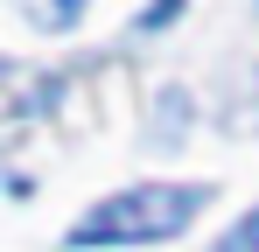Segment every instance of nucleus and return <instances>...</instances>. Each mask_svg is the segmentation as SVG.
I'll use <instances>...</instances> for the list:
<instances>
[{
  "instance_id": "nucleus-1",
  "label": "nucleus",
  "mask_w": 259,
  "mask_h": 252,
  "mask_svg": "<svg viewBox=\"0 0 259 252\" xmlns=\"http://www.w3.org/2000/svg\"><path fill=\"white\" fill-rule=\"evenodd\" d=\"M196 210H203L196 182H147V189H126V196H105L98 210H84L70 224V245H154V238L189 231Z\"/></svg>"
},
{
  "instance_id": "nucleus-2",
  "label": "nucleus",
  "mask_w": 259,
  "mask_h": 252,
  "mask_svg": "<svg viewBox=\"0 0 259 252\" xmlns=\"http://www.w3.org/2000/svg\"><path fill=\"white\" fill-rule=\"evenodd\" d=\"M210 252H259V210H245V217H238V224H231Z\"/></svg>"
},
{
  "instance_id": "nucleus-3",
  "label": "nucleus",
  "mask_w": 259,
  "mask_h": 252,
  "mask_svg": "<svg viewBox=\"0 0 259 252\" xmlns=\"http://www.w3.org/2000/svg\"><path fill=\"white\" fill-rule=\"evenodd\" d=\"M0 77H7V63H0Z\"/></svg>"
}]
</instances>
